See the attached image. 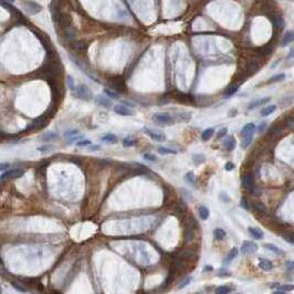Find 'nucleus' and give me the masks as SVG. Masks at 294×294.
Listing matches in <instances>:
<instances>
[{"instance_id": "23", "label": "nucleus", "mask_w": 294, "mask_h": 294, "mask_svg": "<svg viewBox=\"0 0 294 294\" xmlns=\"http://www.w3.org/2000/svg\"><path fill=\"white\" fill-rule=\"evenodd\" d=\"M233 289H231L230 286H227V285H221V286H218V288L215 290L216 294H230L231 291Z\"/></svg>"}, {"instance_id": "7", "label": "nucleus", "mask_w": 294, "mask_h": 294, "mask_svg": "<svg viewBox=\"0 0 294 294\" xmlns=\"http://www.w3.org/2000/svg\"><path fill=\"white\" fill-rule=\"evenodd\" d=\"M242 184H243V186H244V188L249 189V190L251 191L252 189L255 187L254 177H253V175H252L251 173L244 174V175L242 176Z\"/></svg>"}, {"instance_id": "32", "label": "nucleus", "mask_w": 294, "mask_h": 294, "mask_svg": "<svg viewBox=\"0 0 294 294\" xmlns=\"http://www.w3.org/2000/svg\"><path fill=\"white\" fill-rule=\"evenodd\" d=\"M285 74L284 73H280V74H278V75L275 76H272L270 80H269V83H276V82H281V81H283V80L285 79Z\"/></svg>"}, {"instance_id": "30", "label": "nucleus", "mask_w": 294, "mask_h": 294, "mask_svg": "<svg viewBox=\"0 0 294 294\" xmlns=\"http://www.w3.org/2000/svg\"><path fill=\"white\" fill-rule=\"evenodd\" d=\"M71 47L72 49L76 50V51H82L85 49V43L83 41H75V42L71 43Z\"/></svg>"}, {"instance_id": "14", "label": "nucleus", "mask_w": 294, "mask_h": 294, "mask_svg": "<svg viewBox=\"0 0 294 294\" xmlns=\"http://www.w3.org/2000/svg\"><path fill=\"white\" fill-rule=\"evenodd\" d=\"M249 232H250V234H251L254 239L257 240H261L263 239V231L261 230V229H259V228H254V227H249Z\"/></svg>"}, {"instance_id": "55", "label": "nucleus", "mask_w": 294, "mask_h": 294, "mask_svg": "<svg viewBox=\"0 0 294 294\" xmlns=\"http://www.w3.org/2000/svg\"><path fill=\"white\" fill-rule=\"evenodd\" d=\"M285 264H286V268H288V269H291V270L292 269H294V261H286V263Z\"/></svg>"}, {"instance_id": "44", "label": "nucleus", "mask_w": 294, "mask_h": 294, "mask_svg": "<svg viewBox=\"0 0 294 294\" xmlns=\"http://www.w3.org/2000/svg\"><path fill=\"white\" fill-rule=\"evenodd\" d=\"M191 281H192V278L191 276H189V278H187V279L185 280V281H182L180 284L178 285V289L180 290V289H184V288H186L187 285H189L191 283Z\"/></svg>"}, {"instance_id": "19", "label": "nucleus", "mask_w": 294, "mask_h": 294, "mask_svg": "<svg viewBox=\"0 0 294 294\" xmlns=\"http://www.w3.org/2000/svg\"><path fill=\"white\" fill-rule=\"evenodd\" d=\"M292 41H294V32L293 31H286L284 34V36H283V40H282V46H288L289 43L292 42Z\"/></svg>"}, {"instance_id": "31", "label": "nucleus", "mask_w": 294, "mask_h": 294, "mask_svg": "<svg viewBox=\"0 0 294 294\" xmlns=\"http://www.w3.org/2000/svg\"><path fill=\"white\" fill-rule=\"evenodd\" d=\"M158 153L161 155H167V154H177L176 149H171V148H166V147H159L157 149Z\"/></svg>"}, {"instance_id": "37", "label": "nucleus", "mask_w": 294, "mask_h": 294, "mask_svg": "<svg viewBox=\"0 0 294 294\" xmlns=\"http://www.w3.org/2000/svg\"><path fill=\"white\" fill-rule=\"evenodd\" d=\"M135 144H136V140H134V138H130V137H126L125 140H123V145L125 147H132Z\"/></svg>"}, {"instance_id": "40", "label": "nucleus", "mask_w": 294, "mask_h": 294, "mask_svg": "<svg viewBox=\"0 0 294 294\" xmlns=\"http://www.w3.org/2000/svg\"><path fill=\"white\" fill-rule=\"evenodd\" d=\"M52 149H53V146L52 145H43V146H39V147H38V150H39L40 153H49V152H51Z\"/></svg>"}, {"instance_id": "21", "label": "nucleus", "mask_w": 294, "mask_h": 294, "mask_svg": "<svg viewBox=\"0 0 294 294\" xmlns=\"http://www.w3.org/2000/svg\"><path fill=\"white\" fill-rule=\"evenodd\" d=\"M238 254H239V250L237 248H232L230 250V252H229V254H228L227 259H226V263H230V262H232V261L234 260V259L238 257Z\"/></svg>"}, {"instance_id": "17", "label": "nucleus", "mask_w": 294, "mask_h": 294, "mask_svg": "<svg viewBox=\"0 0 294 294\" xmlns=\"http://www.w3.org/2000/svg\"><path fill=\"white\" fill-rule=\"evenodd\" d=\"M260 269H262L263 271H271L273 269V264L270 260L268 259H260V263H259Z\"/></svg>"}, {"instance_id": "13", "label": "nucleus", "mask_w": 294, "mask_h": 294, "mask_svg": "<svg viewBox=\"0 0 294 294\" xmlns=\"http://www.w3.org/2000/svg\"><path fill=\"white\" fill-rule=\"evenodd\" d=\"M270 100H271L270 97H262V99H259V100L253 101V102H251V103L249 104L248 109H255V107H258V106L265 105L267 103H269V102H270Z\"/></svg>"}, {"instance_id": "42", "label": "nucleus", "mask_w": 294, "mask_h": 294, "mask_svg": "<svg viewBox=\"0 0 294 294\" xmlns=\"http://www.w3.org/2000/svg\"><path fill=\"white\" fill-rule=\"evenodd\" d=\"M143 158H144V159H146V161H153V163H155V161H157L156 156H155V155H153V154H149V153H146V154L143 155Z\"/></svg>"}, {"instance_id": "11", "label": "nucleus", "mask_w": 294, "mask_h": 294, "mask_svg": "<svg viewBox=\"0 0 294 294\" xmlns=\"http://www.w3.org/2000/svg\"><path fill=\"white\" fill-rule=\"evenodd\" d=\"M95 103L101 106H104V107H107V109L113 105L112 101L107 99L106 96H103V95H97L96 99H95Z\"/></svg>"}, {"instance_id": "43", "label": "nucleus", "mask_w": 294, "mask_h": 294, "mask_svg": "<svg viewBox=\"0 0 294 294\" xmlns=\"http://www.w3.org/2000/svg\"><path fill=\"white\" fill-rule=\"evenodd\" d=\"M281 289V291L283 292H290L294 290V285L293 284H284V285H280L279 286Z\"/></svg>"}, {"instance_id": "46", "label": "nucleus", "mask_w": 294, "mask_h": 294, "mask_svg": "<svg viewBox=\"0 0 294 294\" xmlns=\"http://www.w3.org/2000/svg\"><path fill=\"white\" fill-rule=\"evenodd\" d=\"M76 145L80 146V147H82V146L91 145V140H79V142L76 143Z\"/></svg>"}, {"instance_id": "3", "label": "nucleus", "mask_w": 294, "mask_h": 294, "mask_svg": "<svg viewBox=\"0 0 294 294\" xmlns=\"http://www.w3.org/2000/svg\"><path fill=\"white\" fill-rule=\"evenodd\" d=\"M153 121L159 124H168L173 122V117L168 113H156L153 115Z\"/></svg>"}, {"instance_id": "12", "label": "nucleus", "mask_w": 294, "mask_h": 294, "mask_svg": "<svg viewBox=\"0 0 294 294\" xmlns=\"http://www.w3.org/2000/svg\"><path fill=\"white\" fill-rule=\"evenodd\" d=\"M255 130V125L253 123H248L243 126V128L241 130V135L243 137H248V136H252V134Z\"/></svg>"}, {"instance_id": "58", "label": "nucleus", "mask_w": 294, "mask_h": 294, "mask_svg": "<svg viewBox=\"0 0 294 294\" xmlns=\"http://www.w3.org/2000/svg\"><path fill=\"white\" fill-rule=\"evenodd\" d=\"M286 240H288L289 242H291V243H294V236H291V237H289V238H286Z\"/></svg>"}, {"instance_id": "16", "label": "nucleus", "mask_w": 294, "mask_h": 294, "mask_svg": "<svg viewBox=\"0 0 294 294\" xmlns=\"http://www.w3.org/2000/svg\"><path fill=\"white\" fill-rule=\"evenodd\" d=\"M223 146L227 150H233L236 147V140L233 136H229L223 140Z\"/></svg>"}, {"instance_id": "4", "label": "nucleus", "mask_w": 294, "mask_h": 294, "mask_svg": "<svg viewBox=\"0 0 294 294\" xmlns=\"http://www.w3.org/2000/svg\"><path fill=\"white\" fill-rule=\"evenodd\" d=\"M257 250H258V246L252 241H244L242 243V247H241V253L244 255L252 254V253L257 252Z\"/></svg>"}, {"instance_id": "45", "label": "nucleus", "mask_w": 294, "mask_h": 294, "mask_svg": "<svg viewBox=\"0 0 294 294\" xmlns=\"http://www.w3.org/2000/svg\"><path fill=\"white\" fill-rule=\"evenodd\" d=\"M12 286L17 290V291L21 292V293H24V292H27V289L23 288V286H21V285L19 284V283H16V282H12Z\"/></svg>"}, {"instance_id": "54", "label": "nucleus", "mask_w": 294, "mask_h": 294, "mask_svg": "<svg viewBox=\"0 0 294 294\" xmlns=\"http://www.w3.org/2000/svg\"><path fill=\"white\" fill-rule=\"evenodd\" d=\"M10 166L9 163H2L1 164V167H0V169H1V171H5L6 169H8V167Z\"/></svg>"}, {"instance_id": "39", "label": "nucleus", "mask_w": 294, "mask_h": 294, "mask_svg": "<svg viewBox=\"0 0 294 294\" xmlns=\"http://www.w3.org/2000/svg\"><path fill=\"white\" fill-rule=\"evenodd\" d=\"M186 180H187L189 184H191L192 186L196 185V178H195L194 173H191V171L187 173V175H186Z\"/></svg>"}, {"instance_id": "41", "label": "nucleus", "mask_w": 294, "mask_h": 294, "mask_svg": "<svg viewBox=\"0 0 294 294\" xmlns=\"http://www.w3.org/2000/svg\"><path fill=\"white\" fill-rule=\"evenodd\" d=\"M78 134H79V130H67V132L64 133V136L73 138V137L78 136Z\"/></svg>"}, {"instance_id": "29", "label": "nucleus", "mask_w": 294, "mask_h": 294, "mask_svg": "<svg viewBox=\"0 0 294 294\" xmlns=\"http://www.w3.org/2000/svg\"><path fill=\"white\" fill-rule=\"evenodd\" d=\"M113 88L115 90V91H119V92H123L125 91V84L122 81H118V80H114V82H113Z\"/></svg>"}, {"instance_id": "6", "label": "nucleus", "mask_w": 294, "mask_h": 294, "mask_svg": "<svg viewBox=\"0 0 294 294\" xmlns=\"http://www.w3.org/2000/svg\"><path fill=\"white\" fill-rule=\"evenodd\" d=\"M144 133L155 142H165L166 140V136L159 132H155V130H149V128H144Z\"/></svg>"}, {"instance_id": "2", "label": "nucleus", "mask_w": 294, "mask_h": 294, "mask_svg": "<svg viewBox=\"0 0 294 294\" xmlns=\"http://www.w3.org/2000/svg\"><path fill=\"white\" fill-rule=\"evenodd\" d=\"M22 6H23L24 11L27 12L28 15H36L42 9L40 5L33 2V1H22Z\"/></svg>"}, {"instance_id": "27", "label": "nucleus", "mask_w": 294, "mask_h": 294, "mask_svg": "<svg viewBox=\"0 0 294 294\" xmlns=\"http://www.w3.org/2000/svg\"><path fill=\"white\" fill-rule=\"evenodd\" d=\"M213 132H215V130H213V128H206V130L202 132V134H201V140H210V138H211V136L213 135Z\"/></svg>"}, {"instance_id": "50", "label": "nucleus", "mask_w": 294, "mask_h": 294, "mask_svg": "<svg viewBox=\"0 0 294 294\" xmlns=\"http://www.w3.org/2000/svg\"><path fill=\"white\" fill-rule=\"evenodd\" d=\"M227 132H228V130L226 127H223V128H221V130H219L218 132V134H217V137L218 138H221V137H223L226 134H227Z\"/></svg>"}, {"instance_id": "8", "label": "nucleus", "mask_w": 294, "mask_h": 294, "mask_svg": "<svg viewBox=\"0 0 294 294\" xmlns=\"http://www.w3.org/2000/svg\"><path fill=\"white\" fill-rule=\"evenodd\" d=\"M113 109H114V112H115L116 114H118V115H121V116L134 115L133 109H128V107H126V106H124V105H115L114 107H113Z\"/></svg>"}, {"instance_id": "26", "label": "nucleus", "mask_w": 294, "mask_h": 294, "mask_svg": "<svg viewBox=\"0 0 294 294\" xmlns=\"http://www.w3.org/2000/svg\"><path fill=\"white\" fill-rule=\"evenodd\" d=\"M213 236L217 240H222L226 238V231L221 228H216L213 230Z\"/></svg>"}, {"instance_id": "57", "label": "nucleus", "mask_w": 294, "mask_h": 294, "mask_svg": "<svg viewBox=\"0 0 294 294\" xmlns=\"http://www.w3.org/2000/svg\"><path fill=\"white\" fill-rule=\"evenodd\" d=\"M88 149H90L91 152H93V150H97V149H100V146H99V145L91 146V147H90V148H88Z\"/></svg>"}, {"instance_id": "1", "label": "nucleus", "mask_w": 294, "mask_h": 294, "mask_svg": "<svg viewBox=\"0 0 294 294\" xmlns=\"http://www.w3.org/2000/svg\"><path fill=\"white\" fill-rule=\"evenodd\" d=\"M75 94L78 95V97H80V99H82V100H84V101L92 100V96H93L91 90L84 84H80L76 86Z\"/></svg>"}, {"instance_id": "47", "label": "nucleus", "mask_w": 294, "mask_h": 294, "mask_svg": "<svg viewBox=\"0 0 294 294\" xmlns=\"http://www.w3.org/2000/svg\"><path fill=\"white\" fill-rule=\"evenodd\" d=\"M253 207H254L255 209L260 210V211H262V212L265 211V206H264L263 203H261V202H254Z\"/></svg>"}, {"instance_id": "20", "label": "nucleus", "mask_w": 294, "mask_h": 294, "mask_svg": "<svg viewBox=\"0 0 294 294\" xmlns=\"http://www.w3.org/2000/svg\"><path fill=\"white\" fill-rule=\"evenodd\" d=\"M272 22H273V24H274V27L279 28V29L283 28V26H284V19H283L282 16H280V15L274 16L272 19Z\"/></svg>"}, {"instance_id": "5", "label": "nucleus", "mask_w": 294, "mask_h": 294, "mask_svg": "<svg viewBox=\"0 0 294 294\" xmlns=\"http://www.w3.org/2000/svg\"><path fill=\"white\" fill-rule=\"evenodd\" d=\"M22 175H23V170L20 169V168L7 170V171L2 173V175H1V182H3L5 179H9V178H19Z\"/></svg>"}, {"instance_id": "48", "label": "nucleus", "mask_w": 294, "mask_h": 294, "mask_svg": "<svg viewBox=\"0 0 294 294\" xmlns=\"http://www.w3.org/2000/svg\"><path fill=\"white\" fill-rule=\"evenodd\" d=\"M224 169L227 170V171H231V170L234 169V164L233 163H231V161H228V163H226V165H224Z\"/></svg>"}, {"instance_id": "59", "label": "nucleus", "mask_w": 294, "mask_h": 294, "mask_svg": "<svg viewBox=\"0 0 294 294\" xmlns=\"http://www.w3.org/2000/svg\"><path fill=\"white\" fill-rule=\"evenodd\" d=\"M273 294H288L286 292H283V291H275Z\"/></svg>"}, {"instance_id": "49", "label": "nucleus", "mask_w": 294, "mask_h": 294, "mask_svg": "<svg viewBox=\"0 0 294 294\" xmlns=\"http://www.w3.org/2000/svg\"><path fill=\"white\" fill-rule=\"evenodd\" d=\"M67 84H69L71 90H75L76 86H75V84H74V80H73V78H71V76L67 78Z\"/></svg>"}, {"instance_id": "35", "label": "nucleus", "mask_w": 294, "mask_h": 294, "mask_svg": "<svg viewBox=\"0 0 294 294\" xmlns=\"http://www.w3.org/2000/svg\"><path fill=\"white\" fill-rule=\"evenodd\" d=\"M104 93L106 94V96L111 97V99H114V100H117L118 97V93L116 91H111L109 88H104Z\"/></svg>"}, {"instance_id": "51", "label": "nucleus", "mask_w": 294, "mask_h": 294, "mask_svg": "<svg viewBox=\"0 0 294 294\" xmlns=\"http://www.w3.org/2000/svg\"><path fill=\"white\" fill-rule=\"evenodd\" d=\"M267 128V123L265 122H262L260 125H259L258 127H257V130H258L259 133H262V132H264V130Z\"/></svg>"}, {"instance_id": "10", "label": "nucleus", "mask_w": 294, "mask_h": 294, "mask_svg": "<svg viewBox=\"0 0 294 294\" xmlns=\"http://www.w3.org/2000/svg\"><path fill=\"white\" fill-rule=\"evenodd\" d=\"M64 38L65 40L73 42L76 39V30L73 27H67L64 29Z\"/></svg>"}, {"instance_id": "56", "label": "nucleus", "mask_w": 294, "mask_h": 294, "mask_svg": "<svg viewBox=\"0 0 294 294\" xmlns=\"http://www.w3.org/2000/svg\"><path fill=\"white\" fill-rule=\"evenodd\" d=\"M292 58H294V48L291 49V51H290V53L288 55V59H292Z\"/></svg>"}, {"instance_id": "18", "label": "nucleus", "mask_w": 294, "mask_h": 294, "mask_svg": "<svg viewBox=\"0 0 294 294\" xmlns=\"http://www.w3.org/2000/svg\"><path fill=\"white\" fill-rule=\"evenodd\" d=\"M264 248L268 249V250H270V251H272L273 253H275L276 255H284L283 250H281L279 247L274 246V244H272V243H265V244H264Z\"/></svg>"}, {"instance_id": "15", "label": "nucleus", "mask_w": 294, "mask_h": 294, "mask_svg": "<svg viewBox=\"0 0 294 294\" xmlns=\"http://www.w3.org/2000/svg\"><path fill=\"white\" fill-rule=\"evenodd\" d=\"M71 21H72V19H71L70 16L65 15V13H62L60 18V22H59L58 26H61V27H63L65 29L67 27H71Z\"/></svg>"}, {"instance_id": "60", "label": "nucleus", "mask_w": 294, "mask_h": 294, "mask_svg": "<svg viewBox=\"0 0 294 294\" xmlns=\"http://www.w3.org/2000/svg\"><path fill=\"white\" fill-rule=\"evenodd\" d=\"M206 270H212V268H210L209 265H207V268H206Z\"/></svg>"}, {"instance_id": "9", "label": "nucleus", "mask_w": 294, "mask_h": 294, "mask_svg": "<svg viewBox=\"0 0 294 294\" xmlns=\"http://www.w3.org/2000/svg\"><path fill=\"white\" fill-rule=\"evenodd\" d=\"M46 119H47V116L46 115L40 116V117L36 118L33 123H32V124H31L30 126H29V127L27 128V130H33V128H36V130H39V128L43 127V126L46 125Z\"/></svg>"}, {"instance_id": "22", "label": "nucleus", "mask_w": 294, "mask_h": 294, "mask_svg": "<svg viewBox=\"0 0 294 294\" xmlns=\"http://www.w3.org/2000/svg\"><path fill=\"white\" fill-rule=\"evenodd\" d=\"M198 212H199V217L202 220H207V219L209 218V209L207 208V207L205 206H200L199 209H198Z\"/></svg>"}, {"instance_id": "38", "label": "nucleus", "mask_w": 294, "mask_h": 294, "mask_svg": "<svg viewBox=\"0 0 294 294\" xmlns=\"http://www.w3.org/2000/svg\"><path fill=\"white\" fill-rule=\"evenodd\" d=\"M58 137V135L55 133H47V134H43L42 135V138L43 140H46V142H48V140H55Z\"/></svg>"}, {"instance_id": "36", "label": "nucleus", "mask_w": 294, "mask_h": 294, "mask_svg": "<svg viewBox=\"0 0 294 294\" xmlns=\"http://www.w3.org/2000/svg\"><path fill=\"white\" fill-rule=\"evenodd\" d=\"M238 88H239V85L238 84L231 85L230 88H228V90L226 91V96H231V95H233L234 93L238 91Z\"/></svg>"}, {"instance_id": "24", "label": "nucleus", "mask_w": 294, "mask_h": 294, "mask_svg": "<svg viewBox=\"0 0 294 294\" xmlns=\"http://www.w3.org/2000/svg\"><path fill=\"white\" fill-rule=\"evenodd\" d=\"M276 109V105H267L262 111H261V116H268L272 114Z\"/></svg>"}, {"instance_id": "33", "label": "nucleus", "mask_w": 294, "mask_h": 294, "mask_svg": "<svg viewBox=\"0 0 294 294\" xmlns=\"http://www.w3.org/2000/svg\"><path fill=\"white\" fill-rule=\"evenodd\" d=\"M192 161H194V163L196 165H199L205 161V156L201 154H195L192 155Z\"/></svg>"}, {"instance_id": "34", "label": "nucleus", "mask_w": 294, "mask_h": 294, "mask_svg": "<svg viewBox=\"0 0 294 294\" xmlns=\"http://www.w3.org/2000/svg\"><path fill=\"white\" fill-rule=\"evenodd\" d=\"M252 140H253V136L244 137V138H243V140L241 142V147H242L243 149L248 148L249 146H250V144L252 143Z\"/></svg>"}, {"instance_id": "25", "label": "nucleus", "mask_w": 294, "mask_h": 294, "mask_svg": "<svg viewBox=\"0 0 294 294\" xmlns=\"http://www.w3.org/2000/svg\"><path fill=\"white\" fill-rule=\"evenodd\" d=\"M102 140L105 143H109V144H114V143L117 142V137L114 134H105L102 137Z\"/></svg>"}, {"instance_id": "28", "label": "nucleus", "mask_w": 294, "mask_h": 294, "mask_svg": "<svg viewBox=\"0 0 294 294\" xmlns=\"http://www.w3.org/2000/svg\"><path fill=\"white\" fill-rule=\"evenodd\" d=\"M194 237H195L194 229L188 227L185 231V240L187 241V242H191V241L194 240Z\"/></svg>"}, {"instance_id": "52", "label": "nucleus", "mask_w": 294, "mask_h": 294, "mask_svg": "<svg viewBox=\"0 0 294 294\" xmlns=\"http://www.w3.org/2000/svg\"><path fill=\"white\" fill-rule=\"evenodd\" d=\"M251 194H252V195H254V196H260L261 190L258 188V187H257V186H255L254 188H253V189H252V190H251Z\"/></svg>"}, {"instance_id": "53", "label": "nucleus", "mask_w": 294, "mask_h": 294, "mask_svg": "<svg viewBox=\"0 0 294 294\" xmlns=\"http://www.w3.org/2000/svg\"><path fill=\"white\" fill-rule=\"evenodd\" d=\"M241 206L244 208V209H247L248 210L249 209V205H248V201H247L244 198H242V200H241Z\"/></svg>"}]
</instances>
